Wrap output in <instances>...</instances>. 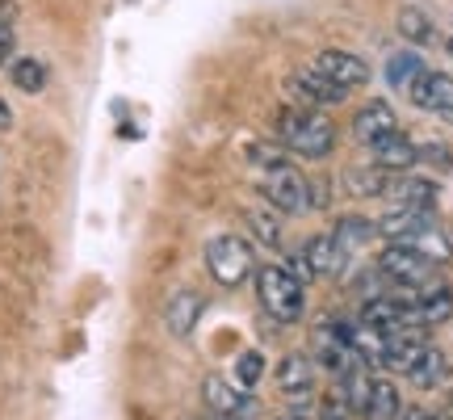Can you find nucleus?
<instances>
[{"label":"nucleus","instance_id":"58836bf2","mask_svg":"<svg viewBox=\"0 0 453 420\" xmlns=\"http://www.w3.org/2000/svg\"><path fill=\"white\" fill-rule=\"evenodd\" d=\"M449 248H453V236H449Z\"/></svg>","mask_w":453,"mask_h":420},{"label":"nucleus","instance_id":"e433bc0d","mask_svg":"<svg viewBox=\"0 0 453 420\" xmlns=\"http://www.w3.org/2000/svg\"><path fill=\"white\" fill-rule=\"evenodd\" d=\"M219 420H243V416H219Z\"/></svg>","mask_w":453,"mask_h":420},{"label":"nucleus","instance_id":"7ed1b4c3","mask_svg":"<svg viewBox=\"0 0 453 420\" xmlns=\"http://www.w3.org/2000/svg\"><path fill=\"white\" fill-rule=\"evenodd\" d=\"M378 269H382L390 282H399L403 291H424V286L437 282V261H428L424 253H416L411 244H390L387 253L378 257Z\"/></svg>","mask_w":453,"mask_h":420},{"label":"nucleus","instance_id":"9d476101","mask_svg":"<svg viewBox=\"0 0 453 420\" xmlns=\"http://www.w3.org/2000/svg\"><path fill=\"white\" fill-rule=\"evenodd\" d=\"M202 311H206V299L197 291H173L168 294V303H164V328L173 332V337H189L202 320Z\"/></svg>","mask_w":453,"mask_h":420},{"label":"nucleus","instance_id":"f8f14e48","mask_svg":"<svg viewBox=\"0 0 453 420\" xmlns=\"http://www.w3.org/2000/svg\"><path fill=\"white\" fill-rule=\"evenodd\" d=\"M202 395H206V408H211L214 416H248L252 412V400L235 391L226 383L223 374H211L206 383H202Z\"/></svg>","mask_w":453,"mask_h":420},{"label":"nucleus","instance_id":"b1692460","mask_svg":"<svg viewBox=\"0 0 453 420\" xmlns=\"http://www.w3.org/2000/svg\"><path fill=\"white\" fill-rule=\"evenodd\" d=\"M344 181H349V190H353L357 198H382L390 185L387 168H378V164H373V168H353Z\"/></svg>","mask_w":453,"mask_h":420},{"label":"nucleus","instance_id":"4c0bfd02","mask_svg":"<svg viewBox=\"0 0 453 420\" xmlns=\"http://www.w3.org/2000/svg\"><path fill=\"white\" fill-rule=\"evenodd\" d=\"M449 55H453V38H449Z\"/></svg>","mask_w":453,"mask_h":420},{"label":"nucleus","instance_id":"a211bd4d","mask_svg":"<svg viewBox=\"0 0 453 420\" xmlns=\"http://www.w3.org/2000/svg\"><path fill=\"white\" fill-rule=\"evenodd\" d=\"M387 198H395L399 206H411V210H433L437 206V185L420 177H403V181H390Z\"/></svg>","mask_w":453,"mask_h":420},{"label":"nucleus","instance_id":"dca6fc26","mask_svg":"<svg viewBox=\"0 0 453 420\" xmlns=\"http://www.w3.org/2000/svg\"><path fill=\"white\" fill-rule=\"evenodd\" d=\"M449 315H453V294L445 286H437L428 294H411V320H416V328H437Z\"/></svg>","mask_w":453,"mask_h":420},{"label":"nucleus","instance_id":"6ab92c4d","mask_svg":"<svg viewBox=\"0 0 453 420\" xmlns=\"http://www.w3.org/2000/svg\"><path fill=\"white\" fill-rule=\"evenodd\" d=\"M340 391H344V404L353 408V412H365L370 391H373V378H370V370H365V362H361V357L349 362V366L340 370Z\"/></svg>","mask_w":453,"mask_h":420},{"label":"nucleus","instance_id":"f3484780","mask_svg":"<svg viewBox=\"0 0 453 420\" xmlns=\"http://www.w3.org/2000/svg\"><path fill=\"white\" fill-rule=\"evenodd\" d=\"M303 257H307V265H311V274L315 277H336L340 269H344V261H349V253L340 248L332 236H315V240L303 248Z\"/></svg>","mask_w":453,"mask_h":420},{"label":"nucleus","instance_id":"cd10ccee","mask_svg":"<svg viewBox=\"0 0 453 420\" xmlns=\"http://www.w3.org/2000/svg\"><path fill=\"white\" fill-rule=\"evenodd\" d=\"M248 160L257 168H277V164H286V144H252L248 147Z\"/></svg>","mask_w":453,"mask_h":420},{"label":"nucleus","instance_id":"f03ea898","mask_svg":"<svg viewBox=\"0 0 453 420\" xmlns=\"http://www.w3.org/2000/svg\"><path fill=\"white\" fill-rule=\"evenodd\" d=\"M257 294H260V307L281 323L303 320V311H307L303 282H298L286 265H265V269L257 274Z\"/></svg>","mask_w":453,"mask_h":420},{"label":"nucleus","instance_id":"c85d7f7f","mask_svg":"<svg viewBox=\"0 0 453 420\" xmlns=\"http://www.w3.org/2000/svg\"><path fill=\"white\" fill-rule=\"evenodd\" d=\"M235 374H240V387H257L260 374H265V357L257 349H248V354L235 362Z\"/></svg>","mask_w":453,"mask_h":420},{"label":"nucleus","instance_id":"4be33fe9","mask_svg":"<svg viewBox=\"0 0 453 420\" xmlns=\"http://www.w3.org/2000/svg\"><path fill=\"white\" fill-rule=\"evenodd\" d=\"M9 76H13V84L21 89V93H30V97L47 89V64H42V59H34V55H21Z\"/></svg>","mask_w":453,"mask_h":420},{"label":"nucleus","instance_id":"2f4dec72","mask_svg":"<svg viewBox=\"0 0 453 420\" xmlns=\"http://www.w3.org/2000/svg\"><path fill=\"white\" fill-rule=\"evenodd\" d=\"M286 269H290V274L298 277V282H307V277H315V274H311V265H307V257H303V253H294Z\"/></svg>","mask_w":453,"mask_h":420},{"label":"nucleus","instance_id":"f704fd0d","mask_svg":"<svg viewBox=\"0 0 453 420\" xmlns=\"http://www.w3.org/2000/svg\"><path fill=\"white\" fill-rule=\"evenodd\" d=\"M407 420H445V416H437V412H424V408H420V412H407Z\"/></svg>","mask_w":453,"mask_h":420},{"label":"nucleus","instance_id":"473e14b6","mask_svg":"<svg viewBox=\"0 0 453 420\" xmlns=\"http://www.w3.org/2000/svg\"><path fill=\"white\" fill-rule=\"evenodd\" d=\"M9 51H13V26H9V21H0V64L9 59Z\"/></svg>","mask_w":453,"mask_h":420},{"label":"nucleus","instance_id":"6e6552de","mask_svg":"<svg viewBox=\"0 0 453 420\" xmlns=\"http://www.w3.org/2000/svg\"><path fill=\"white\" fill-rule=\"evenodd\" d=\"M315 67H319L332 84H340L344 93H349V89H361V84L370 81V64H365L361 55H353V51H319V55H315Z\"/></svg>","mask_w":453,"mask_h":420},{"label":"nucleus","instance_id":"c9c22d12","mask_svg":"<svg viewBox=\"0 0 453 420\" xmlns=\"http://www.w3.org/2000/svg\"><path fill=\"white\" fill-rule=\"evenodd\" d=\"M277 420H311V412H303V408H294V412H286V416H277Z\"/></svg>","mask_w":453,"mask_h":420},{"label":"nucleus","instance_id":"aec40b11","mask_svg":"<svg viewBox=\"0 0 453 420\" xmlns=\"http://www.w3.org/2000/svg\"><path fill=\"white\" fill-rule=\"evenodd\" d=\"M445 374H449V362H445V354L441 349H433V345H424V354L411 362V370H407V378L416 383L420 391H433L445 383Z\"/></svg>","mask_w":453,"mask_h":420},{"label":"nucleus","instance_id":"0eeeda50","mask_svg":"<svg viewBox=\"0 0 453 420\" xmlns=\"http://www.w3.org/2000/svg\"><path fill=\"white\" fill-rule=\"evenodd\" d=\"M286 93H290V97L298 101L303 110H319V105H336V101H344V89L327 81L319 67L294 72L290 81H286Z\"/></svg>","mask_w":453,"mask_h":420},{"label":"nucleus","instance_id":"1a4fd4ad","mask_svg":"<svg viewBox=\"0 0 453 420\" xmlns=\"http://www.w3.org/2000/svg\"><path fill=\"white\" fill-rule=\"evenodd\" d=\"M407 93H411V101L420 110L453 118V76H445V72H420L416 81L407 84Z\"/></svg>","mask_w":453,"mask_h":420},{"label":"nucleus","instance_id":"20e7f679","mask_svg":"<svg viewBox=\"0 0 453 420\" xmlns=\"http://www.w3.org/2000/svg\"><path fill=\"white\" fill-rule=\"evenodd\" d=\"M206 269H211V277L219 286L235 291L252 274V248L240 236H219V240L206 244Z\"/></svg>","mask_w":453,"mask_h":420},{"label":"nucleus","instance_id":"72a5a7b5","mask_svg":"<svg viewBox=\"0 0 453 420\" xmlns=\"http://www.w3.org/2000/svg\"><path fill=\"white\" fill-rule=\"evenodd\" d=\"M9 127H13V113H9V105L0 101V130H9Z\"/></svg>","mask_w":453,"mask_h":420},{"label":"nucleus","instance_id":"423d86ee","mask_svg":"<svg viewBox=\"0 0 453 420\" xmlns=\"http://www.w3.org/2000/svg\"><path fill=\"white\" fill-rule=\"evenodd\" d=\"M311 349H315V362L332 374H340L349 362H357L353 328H344V323H319V328L311 332Z\"/></svg>","mask_w":453,"mask_h":420},{"label":"nucleus","instance_id":"7c9ffc66","mask_svg":"<svg viewBox=\"0 0 453 420\" xmlns=\"http://www.w3.org/2000/svg\"><path fill=\"white\" fill-rule=\"evenodd\" d=\"M327 202H332V194H327V181H311V206L324 210Z\"/></svg>","mask_w":453,"mask_h":420},{"label":"nucleus","instance_id":"c756f323","mask_svg":"<svg viewBox=\"0 0 453 420\" xmlns=\"http://www.w3.org/2000/svg\"><path fill=\"white\" fill-rule=\"evenodd\" d=\"M420 160L437 164V168H449V164H453V156H449V147H441V144H428V147H420Z\"/></svg>","mask_w":453,"mask_h":420},{"label":"nucleus","instance_id":"a878e982","mask_svg":"<svg viewBox=\"0 0 453 420\" xmlns=\"http://www.w3.org/2000/svg\"><path fill=\"white\" fill-rule=\"evenodd\" d=\"M243 219L252 223V236H257L265 248H281V223H277V214H269V210H260V206H248Z\"/></svg>","mask_w":453,"mask_h":420},{"label":"nucleus","instance_id":"412c9836","mask_svg":"<svg viewBox=\"0 0 453 420\" xmlns=\"http://www.w3.org/2000/svg\"><path fill=\"white\" fill-rule=\"evenodd\" d=\"M373 236H378V227H373L370 219H361V214H349V219H340V223H336V236H332V240H336L340 248H344V253L353 257L357 248H365Z\"/></svg>","mask_w":453,"mask_h":420},{"label":"nucleus","instance_id":"bb28decb","mask_svg":"<svg viewBox=\"0 0 453 420\" xmlns=\"http://www.w3.org/2000/svg\"><path fill=\"white\" fill-rule=\"evenodd\" d=\"M399 34L407 43H433V21H428V13L407 4V9H399Z\"/></svg>","mask_w":453,"mask_h":420},{"label":"nucleus","instance_id":"f257e3e1","mask_svg":"<svg viewBox=\"0 0 453 420\" xmlns=\"http://www.w3.org/2000/svg\"><path fill=\"white\" fill-rule=\"evenodd\" d=\"M277 130H281V144L298 152V156H307V160L327 156L332 144H336V127L319 110H281Z\"/></svg>","mask_w":453,"mask_h":420},{"label":"nucleus","instance_id":"9b49d317","mask_svg":"<svg viewBox=\"0 0 453 420\" xmlns=\"http://www.w3.org/2000/svg\"><path fill=\"white\" fill-rule=\"evenodd\" d=\"M370 152H373V164L387 168V173H403V168H411V164H420V147L411 144V139H403L399 130H390V135H382V139H373Z\"/></svg>","mask_w":453,"mask_h":420},{"label":"nucleus","instance_id":"393cba45","mask_svg":"<svg viewBox=\"0 0 453 420\" xmlns=\"http://www.w3.org/2000/svg\"><path fill=\"white\" fill-rule=\"evenodd\" d=\"M424 72V59L416 55V51H399V55H390V64H387V81L395 84V89H407V84L416 81Z\"/></svg>","mask_w":453,"mask_h":420},{"label":"nucleus","instance_id":"5701e85b","mask_svg":"<svg viewBox=\"0 0 453 420\" xmlns=\"http://www.w3.org/2000/svg\"><path fill=\"white\" fill-rule=\"evenodd\" d=\"M365 420H399V391L390 383H378L373 378V391H370V404L361 412Z\"/></svg>","mask_w":453,"mask_h":420},{"label":"nucleus","instance_id":"4468645a","mask_svg":"<svg viewBox=\"0 0 453 420\" xmlns=\"http://www.w3.org/2000/svg\"><path fill=\"white\" fill-rule=\"evenodd\" d=\"M277 387L286 395H294V400L311 395V387H315V362L307 354H286L281 366H277Z\"/></svg>","mask_w":453,"mask_h":420},{"label":"nucleus","instance_id":"39448f33","mask_svg":"<svg viewBox=\"0 0 453 420\" xmlns=\"http://www.w3.org/2000/svg\"><path fill=\"white\" fill-rule=\"evenodd\" d=\"M265 198L273 202L277 210L286 214H298V210L311 206V181L290 168V164H277V168H265Z\"/></svg>","mask_w":453,"mask_h":420},{"label":"nucleus","instance_id":"2eb2a0df","mask_svg":"<svg viewBox=\"0 0 453 420\" xmlns=\"http://www.w3.org/2000/svg\"><path fill=\"white\" fill-rule=\"evenodd\" d=\"M428 227H437V223H433V214H428V210L399 206V210H390L387 219L378 223V231H382V236H387L390 244H407L411 236H420V231H428Z\"/></svg>","mask_w":453,"mask_h":420},{"label":"nucleus","instance_id":"ddd939ff","mask_svg":"<svg viewBox=\"0 0 453 420\" xmlns=\"http://www.w3.org/2000/svg\"><path fill=\"white\" fill-rule=\"evenodd\" d=\"M390 130H399V118L390 110L387 101H370V105H361L353 118V139L357 144H373V139H382Z\"/></svg>","mask_w":453,"mask_h":420}]
</instances>
